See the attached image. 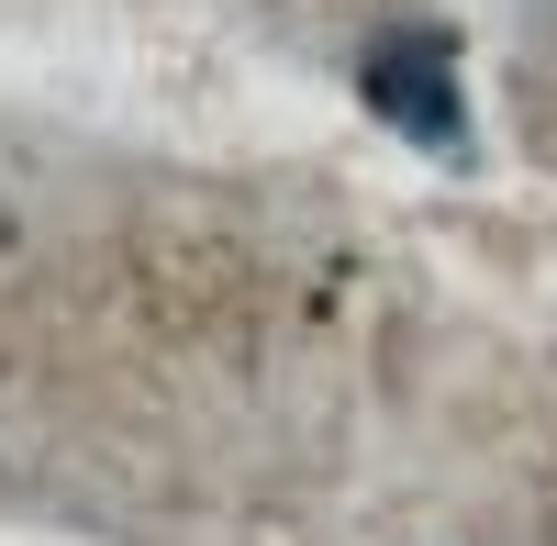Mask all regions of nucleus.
<instances>
[{
  "label": "nucleus",
  "instance_id": "f257e3e1",
  "mask_svg": "<svg viewBox=\"0 0 557 546\" xmlns=\"http://www.w3.org/2000/svg\"><path fill=\"white\" fill-rule=\"evenodd\" d=\"M368 112H380L391 134H412L424 157H469V89H457V45L435 23H412V34H380L368 45Z\"/></svg>",
  "mask_w": 557,
  "mask_h": 546
}]
</instances>
